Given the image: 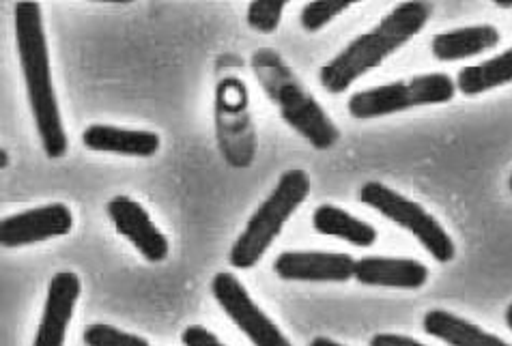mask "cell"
<instances>
[{
	"instance_id": "obj_6",
	"label": "cell",
	"mask_w": 512,
	"mask_h": 346,
	"mask_svg": "<svg viewBox=\"0 0 512 346\" xmlns=\"http://www.w3.org/2000/svg\"><path fill=\"white\" fill-rule=\"evenodd\" d=\"M360 200L366 207L375 209L396 226L409 230L437 263L454 261V256H457V245H454L442 222L422 205L414 203V200H409L407 196L392 190V187L381 181H366L360 187Z\"/></svg>"
},
{
	"instance_id": "obj_13",
	"label": "cell",
	"mask_w": 512,
	"mask_h": 346,
	"mask_svg": "<svg viewBox=\"0 0 512 346\" xmlns=\"http://www.w3.org/2000/svg\"><path fill=\"white\" fill-rule=\"evenodd\" d=\"M82 144L95 153L153 157L162 147V138L160 134L149 132V129H123L93 123L82 132Z\"/></svg>"
},
{
	"instance_id": "obj_15",
	"label": "cell",
	"mask_w": 512,
	"mask_h": 346,
	"mask_svg": "<svg viewBox=\"0 0 512 346\" xmlns=\"http://www.w3.org/2000/svg\"><path fill=\"white\" fill-rule=\"evenodd\" d=\"M422 327L429 336L454 344V346H487V344H506L504 338L489 334L480 325L469 323L461 316L448 310H429L424 314Z\"/></svg>"
},
{
	"instance_id": "obj_16",
	"label": "cell",
	"mask_w": 512,
	"mask_h": 346,
	"mask_svg": "<svg viewBox=\"0 0 512 346\" xmlns=\"http://www.w3.org/2000/svg\"><path fill=\"white\" fill-rule=\"evenodd\" d=\"M312 228L323 237L343 239L355 248H371L377 241V230L368 222L355 218L336 205H321L312 213Z\"/></svg>"
},
{
	"instance_id": "obj_25",
	"label": "cell",
	"mask_w": 512,
	"mask_h": 346,
	"mask_svg": "<svg viewBox=\"0 0 512 346\" xmlns=\"http://www.w3.org/2000/svg\"><path fill=\"white\" fill-rule=\"evenodd\" d=\"M493 3L500 9H512V0H493Z\"/></svg>"
},
{
	"instance_id": "obj_26",
	"label": "cell",
	"mask_w": 512,
	"mask_h": 346,
	"mask_svg": "<svg viewBox=\"0 0 512 346\" xmlns=\"http://www.w3.org/2000/svg\"><path fill=\"white\" fill-rule=\"evenodd\" d=\"M506 325H508V329L512 331V304L506 308Z\"/></svg>"
},
{
	"instance_id": "obj_3",
	"label": "cell",
	"mask_w": 512,
	"mask_h": 346,
	"mask_svg": "<svg viewBox=\"0 0 512 346\" xmlns=\"http://www.w3.org/2000/svg\"><path fill=\"white\" fill-rule=\"evenodd\" d=\"M252 67L265 95L278 106L282 121L293 127L312 149H332L340 140V129L317 99L304 89V84L293 76V71L284 65L278 52L261 48L252 56Z\"/></svg>"
},
{
	"instance_id": "obj_1",
	"label": "cell",
	"mask_w": 512,
	"mask_h": 346,
	"mask_svg": "<svg viewBox=\"0 0 512 346\" xmlns=\"http://www.w3.org/2000/svg\"><path fill=\"white\" fill-rule=\"evenodd\" d=\"M13 33H16L28 108L33 114L41 149L50 160H61L67 153L69 142L54 91L48 37L37 0H18L13 7Z\"/></svg>"
},
{
	"instance_id": "obj_27",
	"label": "cell",
	"mask_w": 512,
	"mask_h": 346,
	"mask_svg": "<svg viewBox=\"0 0 512 346\" xmlns=\"http://www.w3.org/2000/svg\"><path fill=\"white\" fill-rule=\"evenodd\" d=\"M7 151L3 149V151H0V166H3V168H7V164H9V160H7Z\"/></svg>"
},
{
	"instance_id": "obj_22",
	"label": "cell",
	"mask_w": 512,
	"mask_h": 346,
	"mask_svg": "<svg viewBox=\"0 0 512 346\" xmlns=\"http://www.w3.org/2000/svg\"><path fill=\"white\" fill-rule=\"evenodd\" d=\"M371 344L373 346H398V344H403V346L414 344V346H418L420 340L411 338V336H398V334H377V336L371 338Z\"/></svg>"
},
{
	"instance_id": "obj_21",
	"label": "cell",
	"mask_w": 512,
	"mask_h": 346,
	"mask_svg": "<svg viewBox=\"0 0 512 346\" xmlns=\"http://www.w3.org/2000/svg\"><path fill=\"white\" fill-rule=\"evenodd\" d=\"M181 342L188 344V346H205V344H222L220 338L216 334H211V331L203 325H190L183 329L181 334Z\"/></svg>"
},
{
	"instance_id": "obj_17",
	"label": "cell",
	"mask_w": 512,
	"mask_h": 346,
	"mask_svg": "<svg viewBox=\"0 0 512 346\" xmlns=\"http://www.w3.org/2000/svg\"><path fill=\"white\" fill-rule=\"evenodd\" d=\"M512 82V48L504 50L493 59L463 67L457 76V91L467 97L482 95Z\"/></svg>"
},
{
	"instance_id": "obj_2",
	"label": "cell",
	"mask_w": 512,
	"mask_h": 346,
	"mask_svg": "<svg viewBox=\"0 0 512 346\" xmlns=\"http://www.w3.org/2000/svg\"><path fill=\"white\" fill-rule=\"evenodd\" d=\"M433 5L429 0H407L394 7L371 31L355 37L340 50L332 61L319 71V84L327 93L340 95L358 82L368 71L377 69L383 61L401 50L429 24Z\"/></svg>"
},
{
	"instance_id": "obj_4",
	"label": "cell",
	"mask_w": 512,
	"mask_h": 346,
	"mask_svg": "<svg viewBox=\"0 0 512 346\" xmlns=\"http://www.w3.org/2000/svg\"><path fill=\"white\" fill-rule=\"evenodd\" d=\"M310 185V175L302 168L282 172L272 194L252 213L246 228L241 230V235L233 243L229 263L235 269L246 271L261 263V258L282 233L284 224L306 203Z\"/></svg>"
},
{
	"instance_id": "obj_28",
	"label": "cell",
	"mask_w": 512,
	"mask_h": 346,
	"mask_svg": "<svg viewBox=\"0 0 512 346\" xmlns=\"http://www.w3.org/2000/svg\"><path fill=\"white\" fill-rule=\"evenodd\" d=\"M508 190H510V194H512V175H510V179H508Z\"/></svg>"
},
{
	"instance_id": "obj_10",
	"label": "cell",
	"mask_w": 512,
	"mask_h": 346,
	"mask_svg": "<svg viewBox=\"0 0 512 346\" xmlns=\"http://www.w3.org/2000/svg\"><path fill=\"white\" fill-rule=\"evenodd\" d=\"M80 291L82 284L78 273H54L48 286L44 314H41V321L33 340L35 346H61L65 342L69 323L74 319V310L80 299Z\"/></svg>"
},
{
	"instance_id": "obj_19",
	"label": "cell",
	"mask_w": 512,
	"mask_h": 346,
	"mask_svg": "<svg viewBox=\"0 0 512 346\" xmlns=\"http://www.w3.org/2000/svg\"><path fill=\"white\" fill-rule=\"evenodd\" d=\"M291 0H252L246 11L248 26L256 33L272 35L278 31L284 7H287Z\"/></svg>"
},
{
	"instance_id": "obj_23",
	"label": "cell",
	"mask_w": 512,
	"mask_h": 346,
	"mask_svg": "<svg viewBox=\"0 0 512 346\" xmlns=\"http://www.w3.org/2000/svg\"><path fill=\"white\" fill-rule=\"evenodd\" d=\"M95 3H104V5H132L134 0H95Z\"/></svg>"
},
{
	"instance_id": "obj_8",
	"label": "cell",
	"mask_w": 512,
	"mask_h": 346,
	"mask_svg": "<svg viewBox=\"0 0 512 346\" xmlns=\"http://www.w3.org/2000/svg\"><path fill=\"white\" fill-rule=\"evenodd\" d=\"M71 228H74L71 209L63 203H50L7 215L0 224V241L5 248H24V245L65 237Z\"/></svg>"
},
{
	"instance_id": "obj_24",
	"label": "cell",
	"mask_w": 512,
	"mask_h": 346,
	"mask_svg": "<svg viewBox=\"0 0 512 346\" xmlns=\"http://www.w3.org/2000/svg\"><path fill=\"white\" fill-rule=\"evenodd\" d=\"M319 344H338V342L332 340V338H325V336H319V338L312 340V346H319Z\"/></svg>"
},
{
	"instance_id": "obj_14",
	"label": "cell",
	"mask_w": 512,
	"mask_h": 346,
	"mask_svg": "<svg viewBox=\"0 0 512 346\" xmlns=\"http://www.w3.org/2000/svg\"><path fill=\"white\" fill-rule=\"evenodd\" d=\"M500 39V31L491 24L463 26L435 35L431 41V52L437 61L454 63L493 50L500 43Z\"/></svg>"
},
{
	"instance_id": "obj_7",
	"label": "cell",
	"mask_w": 512,
	"mask_h": 346,
	"mask_svg": "<svg viewBox=\"0 0 512 346\" xmlns=\"http://www.w3.org/2000/svg\"><path fill=\"white\" fill-rule=\"evenodd\" d=\"M211 295L237 329L256 346H289V338L252 299L235 273L220 271L211 280Z\"/></svg>"
},
{
	"instance_id": "obj_18",
	"label": "cell",
	"mask_w": 512,
	"mask_h": 346,
	"mask_svg": "<svg viewBox=\"0 0 512 346\" xmlns=\"http://www.w3.org/2000/svg\"><path fill=\"white\" fill-rule=\"evenodd\" d=\"M358 3H362V0H310L300 13L302 28L308 33H317L327 24H332L340 13H345Z\"/></svg>"
},
{
	"instance_id": "obj_12",
	"label": "cell",
	"mask_w": 512,
	"mask_h": 346,
	"mask_svg": "<svg viewBox=\"0 0 512 346\" xmlns=\"http://www.w3.org/2000/svg\"><path fill=\"white\" fill-rule=\"evenodd\" d=\"M353 280H358L364 286L418 291V288L429 282V267L414 261V258L364 256L355 261Z\"/></svg>"
},
{
	"instance_id": "obj_20",
	"label": "cell",
	"mask_w": 512,
	"mask_h": 346,
	"mask_svg": "<svg viewBox=\"0 0 512 346\" xmlns=\"http://www.w3.org/2000/svg\"><path fill=\"white\" fill-rule=\"evenodd\" d=\"M82 342L89 346H112V344H149L145 338H140L136 334H130V331L119 329L115 325H106V323H93L82 334Z\"/></svg>"
},
{
	"instance_id": "obj_11",
	"label": "cell",
	"mask_w": 512,
	"mask_h": 346,
	"mask_svg": "<svg viewBox=\"0 0 512 346\" xmlns=\"http://www.w3.org/2000/svg\"><path fill=\"white\" fill-rule=\"evenodd\" d=\"M274 271L289 282H347L353 278L355 258L345 252H282Z\"/></svg>"
},
{
	"instance_id": "obj_9",
	"label": "cell",
	"mask_w": 512,
	"mask_h": 346,
	"mask_svg": "<svg viewBox=\"0 0 512 346\" xmlns=\"http://www.w3.org/2000/svg\"><path fill=\"white\" fill-rule=\"evenodd\" d=\"M106 213L117 233L130 241L138 254L149 263H162L168 258L170 243L162 230L155 226L147 209L130 196H115L108 200Z\"/></svg>"
},
{
	"instance_id": "obj_5",
	"label": "cell",
	"mask_w": 512,
	"mask_h": 346,
	"mask_svg": "<svg viewBox=\"0 0 512 346\" xmlns=\"http://www.w3.org/2000/svg\"><path fill=\"white\" fill-rule=\"evenodd\" d=\"M454 95H457V82L448 74H422L353 93L347 110L353 119L371 121L420 106L448 104Z\"/></svg>"
}]
</instances>
